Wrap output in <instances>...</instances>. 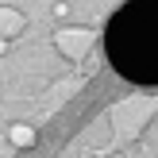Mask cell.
<instances>
[{"mask_svg":"<svg viewBox=\"0 0 158 158\" xmlns=\"http://www.w3.org/2000/svg\"><path fill=\"white\" fill-rule=\"evenodd\" d=\"M151 112H154V100H151V97H127V100H120V104L112 108V116H108V120L116 123V131H120V135L135 139L139 131L147 127Z\"/></svg>","mask_w":158,"mask_h":158,"instance_id":"cell-1","label":"cell"},{"mask_svg":"<svg viewBox=\"0 0 158 158\" xmlns=\"http://www.w3.org/2000/svg\"><path fill=\"white\" fill-rule=\"evenodd\" d=\"M93 43H97V35H93L89 27H62L58 35H54V50H58L62 58H69V62L89 58Z\"/></svg>","mask_w":158,"mask_h":158,"instance_id":"cell-2","label":"cell"},{"mask_svg":"<svg viewBox=\"0 0 158 158\" xmlns=\"http://www.w3.org/2000/svg\"><path fill=\"white\" fill-rule=\"evenodd\" d=\"M23 27H27V19H23L19 8L0 4V39H15V35H23Z\"/></svg>","mask_w":158,"mask_h":158,"instance_id":"cell-3","label":"cell"},{"mask_svg":"<svg viewBox=\"0 0 158 158\" xmlns=\"http://www.w3.org/2000/svg\"><path fill=\"white\" fill-rule=\"evenodd\" d=\"M8 143H12L15 151H27V147L39 143V131L31 127V123H12V127H8Z\"/></svg>","mask_w":158,"mask_h":158,"instance_id":"cell-4","label":"cell"},{"mask_svg":"<svg viewBox=\"0 0 158 158\" xmlns=\"http://www.w3.org/2000/svg\"><path fill=\"white\" fill-rule=\"evenodd\" d=\"M50 15L54 19H69V15H73V4H69V0H58V4L50 8Z\"/></svg>","mask_w":158,"mask_h":158,"instance_id":"cell-5","label":"cell"},{"mask_svg":"<svg viewBox=\"0 0 158 158\" xmlns=\"http://www.w3.org/2000/svg\"><path fill=\"white\" fill-rule=\"evenodd\" d=\"M8 46H12V39H0V54H8Z\"/></svg>","mask_w":158,"mask_h":158,"instance_id":"cell-6","label":"cell"}]
</instances>
